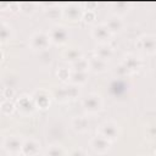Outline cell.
Masks as SVG:
<instances>
[{"label": "cell", "instance_id": "cell-1", "mask_svg": "<svg viewBox=\"0 0 156 156\" xmlns=\"http://www.w3.org/2000/svg\"><path fill=\"white\" fill-rule=\"evenodd\" d=\"M82 107L87 116L99 113L104 107V100L98 93H89L82 99Z\"/></svg>", "mask_w": 156, "mask_h": 156}, {"label": "cell", "instance_id": "cell-2", "mask_svg": "<svg viewBox=\"0 0 156 156\" xmlns=\"http://www.w3.org/2000/svg\"><path fill=\"white\" fill-rule=\"evenodd\" d=\"M96 134L102 136V138H105V139H107L108 141L113 143L119 138L121 128H119L117 122L108 119V121H105V122L99 124V127L96 129Z\"/></svg>", "mask_w": 156, "mask_h": 156}, {"label": "cell", "instance_id": "cell-3", "mask_svg": "<svg viewBox=\"0 0 156 156\" xmlns=\"http://www.w3.org/2000/svg\"><path fill=\"white\" fill-rule=\"evenodd\" d=\"M49 38H50V41L51 44L54 45H57V46H62V45H66L71 38V33L68 30V28L63 24H54L49 32Z\"/></svg>", "mask_w": 156, "mask_h": 156}, {"label": "cell", "instance_id": "cell-4", "mask_svg": "<svg viewBox=\"0 0 156 156\" xmlns=\"http://www.w3.org/2000/svg\"><path fill=\"white\" fill-rule=\"evenodd\" d=\"M28 44H29V48H30L33 51L41 52V51L49 50V48H50V45H51V41H50V38H49L48 32L38 30V32H34V33L29 37Z\"/></svg>", "mask_w": 156, "mask_h": 156}, {"label": "cell", "instance_id": "cell-5", "mask_svg": "<svg viewBox=\"0 0 156 156\" xmlns=\"http://www.w3.org/2000/svg\"><path fill=\"white\" fill-rule=\"evenodd\" d=\"M135 48L145 55L152 56L156 54V35L155 34H143L135 41Z\"/></svg>", "mask_w": 156, "mask_h": 156}, {"label": "cell", "instance_id": "cell-6", "mask_svg": "<svg viewBox=\"0 0 156 156\" xmlns=\"http://www.w3.org/2000/svg\"><path fill=\"white\" fill-rule=\"evenodd\" d=\"M37 110H46L50 107L51 101H52V95L49 90L46 89H37L33 91V94L30 95Z\"/></svg>", "mask_w": 156, "mask_h": 156}, {"label": "cell", "instance_id": "cell-7", "mask_svg": "<svg viewBox=\"0 0 156 156\" xmlns=\"http://www.w3.org/2000/svg\"><path fill=\"white\" fill-rule=\"evenodd\" d=\"M22 144H23V138L18 135H9L4 139L2 147L9 155L20 156L22 150Z\"/></svg>", "mask_w": 156, "mask_h": 156}, {"label": "cell", "instance_id": "cell-8", "mask_svg": "<svg viewBox=\"0 0 156 156\" xmlns=\"http://www.w3.org/2000/svg\"><path fill=\"white\" fill-rule=\"evenodd\" d=\"M16 110H18V112L23 116H29V115H33L37 111V107H35V104H34L32 96L24 94V95H22L17 99Z\"/></svg>", "mask_w": 156, "mask_h": 156}, {"label": "cell", "instance_id": "cell-9", "mask_svg": "<svg viewBox=\"0 0 156 156\" xmlns=\"http://www.w3.org/2000/svg\"><path fill=\"white\" fill-rule=\"evenodd\" d=\"M91 37L98 41V44H108L113 35L107 29L105 23H98L91 28Z\"/></svg>", "mask_w": 156, "mask_h": 156}, {"label": "cell", "instance_id": "cell-10", "mask_svg": "<svg viewBox=\"0 0 156 156\" xmlns=\"http://www.w3.org/2000/svg\"><path fill=\"white\" fill-rule=\"evenodd\" d=\"M121 63H123V65L127 67V69H128L132 74L139 72V71L143 68V60H141L138 55H135V54H133V52L124 54L123 57H122Z\"/></svg>", "mask_w": 156, "mask_h": 156}, {"label": "cell", "instance_id": "cell-11", "mask_svg": "<svg viewBox=\"0 0 156 156\" xmlns=\"http://www.w3.org/2000/svg\"><path fill=\"white\" fill-rule=\"evenodd\" d=\"M83 9L77 4H67L62 7V18L71 21V22H78L82 21L83 16Z\"/></svg>", "mask_w": 156, "mask_h": 156}, {"label": "cell", "instance_id": "cell-12", "mask_svg": "<svg viewBox=\"0 0 156 156\" xmlns=\"http://www.w3.org/2000/svg\"><path fill=\"white\" fill-rule=\"evenodd\" d=\"M89 145H90V147L93 149L94 152H96L99 155H104V154H106V152H108L111 150L112 143L108 141L107 139H105V138H102V136H100V135L96 134L95 136H93L90 139Z\"/></svg>", "mask_w": 156, "mask_h": 156}, {"label": "cell", "instance_id": "cell-13", "mask_svg": "<svg viewBox=\"0 0 156 156\" xmlns=\"http://www.w3.org/2000/svg\"><path fill=\"white\" fill-rule=\"evenodd\" d=\"M40 152V143L35 138L23 139L21 155L22 156H38Z\"/></svg>", "mask_w": 156, "mask_h": 156}, {"label": "cell", "instance_id": "cell-14", "mask_svg": "<svg viewBox=\"0 0 156 156\" xmlns=\"http://www.w3.org/2000/svg\"><path fill=\"white\" fill-rule=\"evenodd\" d=\"M71 128L76 133H87L90 129V121L87 115L74 116L71 119Z\"/></svg>", "mask_w": 156, "mask_h": 156}, {"label": "cell", "instance_id": "cell-15", "mask_svg": "<svg viewBox=\"0 0 156 156\" xmlns=\"http://www.w3.org/2000/svg\"><path fill=\"white\" fill-rule=\"evenodd\" d=\"M104 23H105V26L107 27V29L111 32L112 35L118 34V33H121V32L124 29V21H123V17H119V16H116V15H111Z\"/></svg>", "mask_w": 156, "mask_h": 156}, {"label": "cell", "instance_id": "cell-16", "mask_svg": "<svg viewBox=\"0 0 156 156\" xmlns=\"http://www.w3.org/2000/svg\"><path fill=\"white\" fill-rule=\"evenodd\" d=\"M108 88H110V93H111L115 98H121V96H123V95L128 91L129 85H128V83H127L126 79L115 78V79L110 83Z\"/></svg>", "mask_w": 156, "mask_h": 156}, {"label": "cell", "instance_id": "cell-17", "mask_svg": "<svg viewBox=\"0 0 156 156\" xmlns=\"http://www.w3.org/2000/svg\"><path fill=\"white\" fill-rule=\"evenodd\" d=\"M88 63H89V71H91L95 74L104 73L108 69V62L99 58L95 55H93L88 58Z\"/></svg>", "mask_w": 156, "mask_h": 156}, {"label": "cell", "instance_id": "cell-18", "mask_svg": "<svg viewBox=\"0 0 156 156\" xmlns=\"http://www.w3.org/2000/svg\"><path fill=\"white\" fill-rule=\"evenodd\" d=\"M82 57H84V54H83L82 49H79V48H67L62 52V58L68 65L74 63L76 61L80 60Z\"/></svg>", "mask_w": 156, "mask_h": 156}, {"label": "cell", "instance_id": "cell-19", "mask_svg": "<svg viewBox=\"0 0 156 156\" xmlns=\"http://www.w3.org/2000/svg\"><path fill=\"white\" fill-rule=\"evenodd\" d=\"M94 55L108 62V60H111L113 56V48L110 44H98L94 49Z\"/></svg>", "mask_w": 156, "mask_h": 156}, {"label": "cell", "instance_id": "cell-20", "mask_svg": "<svg viewBox=\"0 0 156 156\" xmlns=\"http://www.w3.org/2000/svg\"><path fill=\"white\" fill-rule=\"evenodd\" d=\"M88 82V72H72L68 83L76 87H82Z\"/></svg>", "mask_w": 156, "mask_h": 156}, {"label": "cell", "instance_id": "cell-21", "mask_svg": "<svg viewBox=\"0 0 156 156\" xmlns=\"http://www.w3.org/2000/svg\"><path fill=\"white\" fill-rule=\"evenodd\" d=\"M12 37V29L10 27V24H7L4 18L0 17V43H5L9 41Z\"/></svg>", "mask_w": 156, "mask_h": 156}, {"label": "cell", "instance_id": "cell-22", "mask_svg": "<svg viewBox=\"0 0 156 156\" xmlns=\"http://www.w3.org/2000/svg\"><path fill=\"white\" fill-rule=\"evenodd\" d=\"M45 16L49 18V20H58V18H62V7L55 5V4H51L49 5L45 10Z\"/></svg>", "mask_w": 156, "mask_h": 156}, {"label": "cell", "instance_id": "cell-23", "mask_svg": "<svg viewBox=\"0 0 156 156\" xmlns=\"http://www.w3.org/2000/svg\"><path fill=\"white\" fill-rule=\"evenodd\" d=\"M111 10H112V15L123 17L124 15H127L129 12V4L117 1V2H113L111 5Z\"/></svg>", "mask_w": 156, "mask_h": 156}, {"label": "cell", "instance_id": "cell-24", "mask_svg": "<svg viewBox=\"0 0 156 156\" xmlns=\"http://www.w3.org/2000/svg\"><path fill=\"white\" fill-rule=\"evenodd\" d=\"M45 156H67V151L61 144H51L48 146Z\"/></svg>", "mask_w": 156, "mask_h": 156}, {"label": "cell", "instance_id": "cell-25", "mask_svg": "<svg viewBox=\"0 0 156 156\" xmlns=\"http://www.w3.org/2000/svg\"><path fill=\"white\" fill-rule=\"evenodd\" d=\"M51 95H52V100H55V101H57V102L63 104V102L69 101V100H68L67 91H66V87H65V84H63L62 87L55 89V90L51 93Z\"/></svg>", "mask_w": 156, "mask_h": 156}, {"label": "cell", "instance_id": "cell-26", "mask_svg": "<svg viewBox=\"0 0 156 156\" xmlns=\"http://www.w3.org/2000/svg\"><path fill=\"white\" fill-rule=\"evenodd\" d=\"M69 69L72 72H89V63L88 58L82 57L80 60L76 61L74 63L69 65Z\"/></svg>", "mask_w": 156, "mask_h": 156}, {"label": "cell", "instance_id": "cell-27", "mask_svg": "<svg viewBox=\"0 0 156 156\" xmlns=\"http://www.w3.org/2000/svg\"><path fill=\"white\" fill-rule=\"evenodd\" d=\"M16 111V104L12 100H4L0 104V112L4 116H11Z\"/></svg>", "mask_w": 156, "mask_h": 156}, {"label": "cell", "instance_id": "cell-28", "mask_svg": "<svg viewBox=\"0 0 156 156\" xmlns=\"http://www.w3.org/2000/svg\"><path fill=\"white\" fill-rule=\"evenodd\" d=\"M113 76L115 78H119V79H126L127 77L132 76V73L127 69V67L123 65V63H118L115 68H113Z\"/></svg>", "mask_w": 156, "mask_h": 156}, {"label": "cell", "instance_id": "cell-29", "mask_svg": "<svg viewBox=\"0 0 156 156\" xmlns=\"http://www.w3.org/2000/svg\"><path fill=\"white\" fill-rule=\"evenodd\" d=\"M56 76H57V78H58L63 84H67L68 80H69V76H71V69H69V67H66V66L58 67L57 71H56Z\"/></svg>", "mask_w": 156, "mask_h": 156}, {"label": "cell", "instance_id": "cell-30", "mask_svg": "<svg viewBox=\"0 0 156 156\" xmlns=\"http://www.w3.org/2000/svg\"><path fill=\"white\" fill-rule=\"evenodd\" d=\"M18 7H20V11L26 16L33 15L37 10V5L34 2H21L18 5Z\"/></svg>", "mask_w": 156, "mask_h": 156}, {"label": "cell", "instance_id": "cell-31", "mask_svg": "<svg viewBox=\"0 0 156 156\" xmlns=\"http://www.w3.org/2000/svg\"><path fill=\"white\" fill-rule=\"evenodd\" d=\"M66 87V91H67V95H68V100H74L77 99L79 95H80V87H76V85H72L69 83L65 84Z\"/></svg>", "mask_w": 156, "mask_h": 156}, {"label": "cell", "instance_id": "cell-32", "mask_svg": "<svg viewBox=\"0 0 156 156\" xmlns=\"http://www.w3.org/2000/svg\"><path fill=\"white\" fill-rule=\"evenodd\" d=\"M96 17H98V15L94 10H85V11H83L82 21L87 24H93V23H95Z\"/></svg>", "mask_w": 156, "mask_h": 156}, {"label": "cell", "instance_id": "cell-33", "mask_svg": "<svg viewBox=\"0 0 156 156\" xmlns=\"http://www.w3.org/2000/svg\"><path fill=\"white\" fill-rule=\"evenodd\" d=\"M16 95V90L12 87H5L2 90V96L5 100H12Z\"/></svg>", "mask_w": 156, "mask_h": 156}, {"label": "cell", "instance_id": "cell-34", "mask_svg": "<svg viewBox=\"0 0 156 156\" xmlns=\"http://www.w3.org/2000/svg\"><path fill=\"white\" fill-rule=\"evenodd\" d=\"M67 156H88V152L83 147H74L69 152H67Z\"/></svg>", "mask_w": 156, "mask_h": 156}, {"label": "cell", "instance_id": "cell-35", "mask_svg": "<svg viewBox=\"0 0 156 156\" xmlns=\"http://www.w3.org/2000/svg\"><path fill=\"white\" fill-rule=\"evenodd\" d=\"M146 130H149V133H146V138L149 140H154L155 139V127L154 126H147Z\"/></svg>", "mask_w": 156, "mask_h": 156}, {"label": "cell", "instance_id": "cell-36", "mask_svg": "<svg viewBox=\"0 0 156 156\" xmlns=\"http://www.w3.org/2000/svg\"><path fill=\"white\" fill-rule=\"evenodd\" d=\"M4 58H5V56H4V52H2V50L0 49V63L4 61Z\"/></svg>", "mask_w": 156, "mask_h": 156}, {"label": "cell", "instance_id": "cell-37", "mask_svg": "<svg viewBox=\"0 0 156 156\" xmlns=\"http://www.w3.org/2000/svg\"><path fill=\"white\" fill-rule=\"evenodd\" d=\"M7 156H15V155H9V154H7Z\"/></svg>", "mask_w": 156, "mask_h": 156}]
</instances>
